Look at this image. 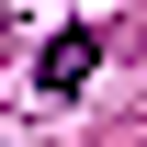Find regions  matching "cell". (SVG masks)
I'll use <instances>...</instances> for the list:
<instances>
[{"label":"cell","mask_w":147,"mask_h":147,"mask_svg":"<svg viewBox=\"0 0 147 147\" xmlns=\"http://www.w3.org/2000/svg\"><path fill=\"white\" fill-rule=\"evenodd\" d=\"M91 68H102V34H57V45L34 57V91H57V102H68L79 79H91Z\"/></svg>","instance_id":"cell-1"}]
</instances>
